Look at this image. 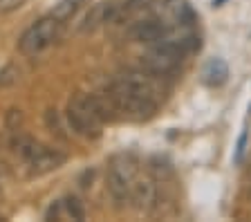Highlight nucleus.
Returning <instances> with one entry per match:
<instances>
[{"label":"nucleus","mask_w":251,"mask_h":222,"mask_svg":"<svg viewBox=\"0 0 251 222\" xmlns=\"http://www.w3.org/2000/svg\"><path fill=\"white\" fill-rule=\"evenodd\" d=\"M65 155L58 153V150H54V148H47L43 146L41 150H38L34 157L27 162L31 169V173H36V175H45V173H52V171L61 169L63 164H65Z\"/></svg>","instance_id":"6e6552de"},{"label":"nucleus","mask_w":251,"mask_h":222,"mask_svg":"<svg viewBox=\"0 0 251 222\" xmlns=\"http://www.w3.org/2000/svg\"><path fill=\"white\" fill-rule=\"evenodd\" d=\"M63 23L56 21V18L50 14V16L36 21L31 27H27L23 36L18 38V52L25 54V56H36L43 49H47L54 41L58 38V32H61Z\"/></svg>","instance_id":"7ed1b4c3"},{"label":"nucleus","mask_w":251,"mask_h":222,"mask_svg":"<svg viewBox=\"0 0 251 222\" xmlns=\"http://www.w3.org/2000/svg\"><path fill=\"white\" fill-rule=\"evenodd\" d=\"M168 36V25L164 21H157V18H146V21H139L130 27V38H135L137 43H157L162 38Z\"/></svg>","instance_id":"423d86ee"},{"label":"nucleus","mask_w":251,"mask_h":222,"mask_svg":"<svg viewBox=\"0 0 251 222\" xmlns=\"http://www.w3.org/2000/svg\"><path fill=\"white\" fill-rule=\"evenodd\" d=\"M132 171L124 164H112L108 169L105 175V186H108V193L112 197L117 209H124V206L130 204V191H132Z\"/></svg>","instance_id":"20e7f679"},{"label":"nucleus","mask_w":251,"mask_h":222,"mask_svg":"<svg viewBox=\"0 0 251 222\" xmlns=\"http://www.w3.org/2000/svg\"><path fill=\"white\" fill-rule=\"evenodd\" d=\"M226 79H229V68L222 58H213L206 63L204 68V83L211 85V88H220V85H225Z\"/></svg>","instance_id":"1a4fd4ad"},{"label":"nucleus","mask_w":251,"mask_h":222,"mask_svg":"<svg viewBox=\"0 0 251 222\" xmlns=\"http://www.w3.org/2000/svg\"><path fill=\"white\" fill-rule=\"evenodd\" d=\"M110 88H115L119 92H126L137 99H146V101H155L159 103L162 97V83L157 81V74L144 70H126L119 76H115V81L110 83Z\"/></svg>","instance_id":"f03ea898"},{"label":"nucleus","mask_w":251,"mask_h":222,"mask_svg":"<svg viewBox=\"0 0 251 222\" xmlns=\"http://www.w3.org/2000/svg\"><path fill=\"white\" fill-rule=\"evenodd\" d=\"M130 204L141 213H151L159 204V186L152 177H135L130 191Z\"/></svg>","instance_id":"39448f33"},{"label":"nucleus","mask_w":251,"mask_h":222,"mask_svg":"<svg viewBox=\"0 0 251 222\" xmlns=\"http://www.w3.org/2000/svg\"><path fill=\"white\" fill-rule=\"evenodd\" d=\"M45 123H47V128H50L52 132H56V135H61V137H65V135H63V130H61V123H58L56 110H47V115H45Z\"/></svg>","instance_id":"ddd939ff"},{"label":"nucleus","mask_w":251,"mask_h":222,"mask_svg":"<svg viewBox=\"0 0 251 222\" xmlns=\"http://www.w3.org/2000/svg\"><path fill=\"white\" fill-rule=\"evenodd\" d=\"M65 122L74 135L85 139H99L103 132V122L92 110L88 95H76L74 99H70L65 108Z\"/></svg>","instance_id":"f257e3e1"},{"label":"nucleus","mask_w":251,"mask_h":222,"mask_svg":"<svg viewBox=\"0 0 251 222\" xmlns=\"http://www.w3.org/2000/svg\"><path fill=\"white\" fill-rule=\"evenodd\" d=\"M11 146H14V150L21 155L25 162H29V159L43 148V144L36 142V139H31V137H25V135H18V137L11 139Z\"/></svg>","instance_id":"9d476101"},{"label":"nucleus","mask_w":251,"mask_h":222,"mask_svg":"<svg viewBox=\"0 0 251 222\" xmlns=\"http://www.w3.org/2000/svg\"><path fill=\"white\" fill-rule=\"evenodd\" d=\"M249 196H251V186H249Z\"/></svg>","instance_id":"f3484780"},{"label":"nucleus","mask_w":251,"mask_h":222,"mask_svg":"<svg viewBox=\"0 0 251 222\" xmlns=\"http://www.w3.org/2000/svg\"><path fill=\"white\" fill-rule=\"evenodd\" d=\"M119 16V5H112V2H99L88 11V16L81 23V32H94L97 27L108 25V23H115Z\"/></svg>","instance_id":"0eeeda50"},{"label":"nucleus","mask_w":251,"mask_h":222,"mask_svg":"<svg viewBox=\"0 0 251 222\" xmlns=\"http://www.w3.org/2000/svg\"><path fill=\"white\" fill-rule=\"evenodd\" d=\"M25 0H0V14H9V11L18 9Z\"/></svg>","instance_id":"4468645a"},{"label":"nucleus","mask_w":251,"mask_h":222,"mask_svg":"<svg viewBox=\"0 0 251 222\" xmlns=\"http://www.w3.org/2000/svg\"><path fill=\"white\" fill-rule=\"evenodd\" d=\"M18 79H21V70H18V65L7 63L5 68L0 70V88H9V85L18 83Z\"/></svg>","instance_id":"f8f14e48"},{"label":"nucleus","mask_w":251,"mask_h":222,"mask_svg":"<svg viewBox=\"0 0 251 222\" xmlns=\"http://www.w3.org/2000/svg\"><path fill=\"white\" fill-rule=\"evenodd\" d=\"M245 144H247V132H242L240 142H238V150H235V162H240L242 155H245Z\"/></svg>","instance_id":"dca6fc26"},{"label":"nucleus","mask_w":251,"mask_h":222,"mask_svg":"<svg viewBox=\"0 0 251 222\" xmlns=\"http://www.w3.org/2000/svg\"><path fill=\"white\" fill-rule=\"evenodd\" d=\"M78 7H81V0H61L58 5H54V9L50 11V14H52L56 21L65 23V21H70V18L76 14Z\"/></svg>","instance_id":"9b49d317"},{"label":"nucleus","mask_w":251,"mask_h":222,"mask_svg":"<svg viewBox=\"0 0 251 222\" xmlns=\"http://www.w3.org/2000/svg\"><path fill=\"white\" fill-rule=\"evenodd\" d=\"M21 122H23L21 110H16V108H14V110H9V115H7V123H9V128H14V130H16Z\"/></svg>","instance_id":"2eb2a0df"}]
</instances>
